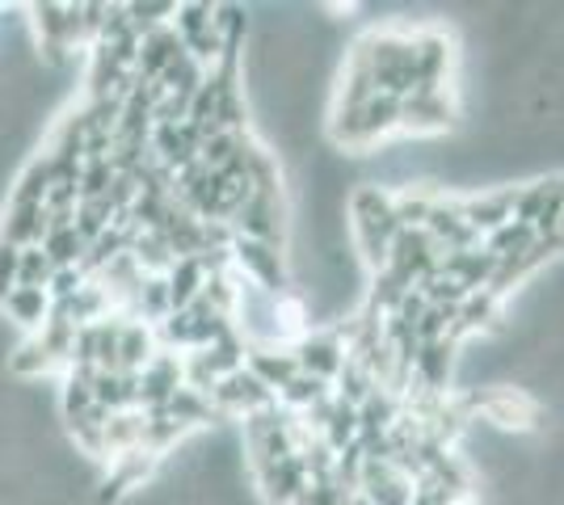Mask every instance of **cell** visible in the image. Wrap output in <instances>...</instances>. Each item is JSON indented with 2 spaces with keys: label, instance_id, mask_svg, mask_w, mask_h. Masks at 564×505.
Returning <instances> with one entry per match:
<instances>
[{
  "label": "cell",
  "instance_id": "3",
  "mask_svg": "<svg viewBox=\"0 0 564 505\" xmlns=\"http://www.w3.org/2000/svg\"><path fill=\"white\" fill-rule=\"evenodd\" d=\"M51 274H55V265L51 257L34 244V249H22V262H18V287H39L47 290Z\"/></svg>",
  "mask_w": 564,
  "mask_h": 505
},
{
  "label": "cell",
  "instance_id": "4",
  "mask_svg": "<svg viewBox=\"0 0 564 505\" xmlns=\"http://www.w3.org/2000/svg\"><path fill=\"white\" fill-rule=\"evenodd\" d=\"M18 262H22V249L0 241V304H4L9 290L18 287Z\"/></svg>",
  "mask_w": 564,
  "mask_h": 505
},
{
  "label": "cell",
  "instance_id": "2",
  "mask_svg": "<svg viewBox=\"0 0 564 505\" xmlns=\"http://www.w3.org/2000/svg\"><path fill=\"white\" fill-rule=\"evenodd\" d=\"M39 249L47 253L55 270H64V265H80V262H85V249H89V244L76 237V228H64V232H47V241L39 244Z\"/></svg>",
  "mask_w": 564,
  "mask_h": 505
},
{
  "label": "cell",
  "instance_id": "1",
  "mask_svg": "<svg viewBox=\"0 0 564 505\" xmlns=\"http://www.w3.org/2000/svg\"><path fill=\"white\" fill-rule=\"evenodd\" d=\"M0 316H4V325H9L13 333H22V337L39 333L51 316V295L39 287H13L4 295V304H0Z\"/></svg>",
  "mask_w": 564,
  "mask_h": 505
}]
</instances>
